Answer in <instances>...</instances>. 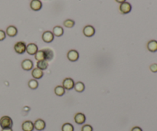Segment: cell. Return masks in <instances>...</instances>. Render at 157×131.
Segmentation results:
<instances>
[{"label": "cell", "mask_w": 157, "mask_h": 131, "mask_svg": "<svg viewBox=\"0 0 157 131\" xmlns=\"http://www.w3.org/2000/svg\"><path fill=\"white\" fill-rule=\"evenodd\" d=\"M45 127H46V124L41 119H38L34 123V127L35 130H37L39 131H42L43 130H44Z\"/></svg>", "instance_id": "9c48e42d"}, {"label": "cell", "mask_w": 157, "mask_h": 131, "mask_svg": "<svg viewBox=\"0 0 157 131\" xmlns=\"http://www.w3.org/2000/svg\"><path fill=\"white\" fill-rule=\"evenodd\" d=\"M39 51L37 44L34 43H29L28 45H26V52L30 55H35V53Z\"/></svg>", "instance_id": "8992f818"}, {"label": "cell", "mask_w": 157, "mask_h": 131, "mask_svg": "<svg viewBox=\"0 0 157 131\" xmlns=\"http://www.w3.org/2000/svg\"><path fill=\"white\" fill-rule=\"evenodd\" d=\"M30 7L33 11H39L42 8V3L40 0H31Z\"/></svg>", "instance_id": "ba28073f"}, {"label": "cell", "mask_w": 157, "mask_h": 131, "mask_svg": "<svg viewBox=\"0 0 157 131\" xmlns=\"http://www.w3.org/2000/svg\"><path fill=\"white\" fill-rule=\"evenodd\" d=\"M83 34L86 37H92L95 34V28L92 25H86L83 29Z\"/></svg>", "instance_id": "5b68a950"}, {"label": "cell", "mask_w": 157, "mask_h": 131, "mask_svg": "<svg viewBox=\"0 0 157 131\" xmlns=\"http://www.w3.org/2000/svg\"><path fill=\"white\" fill-rule=\"evenodd\" d=\"M115 1H116V2H118V3H123V2H126V0H115Z\"/></svg>", "instance_id": "4dcf8cb0"}, {"label": "cell", "mask_w": 157, "mask_h": 131, "mask_svg": "<svg viewBox=\"0 0 157 131\" xmlns=\"http://www.w3.org/2000/svg\"><path fill=\"white\" fill-rule=\"evenodd\" d=\"M6 33L2 30H0V41H3L4 39H6Z\"/></svg>", "instance_id": "83f0119b"}, {"label": "cell", "mask_w": 157, "mask_h": 131, "mask_svg": "<svg viewBox=\"0 0 157 131\" xmlns=\"http://www.w3.org/2000/svg\"><path fill=\"white\" fill-rule=\"evenodd\" d=\"M131 131H142V130L140 127H134L132 128Z\"/></svg>", "instance_id": "f1b7e54d"}, {"label": "cell", "mask_w": 157, "mask_h": 131, "mask_svg": "<svg viewBox=\"0 0 157 131\" xmlns=\"http://www.w3.org/2000/svg\"><path fill=\"white\" fill-rule=\"evenodd\" d=\"M147 49L150 52H157V41L150 40L147 43Z\"/></svg>", "instance_id": "9a60e30c"}, {"label": "cell", "mask_w": 157, "mask_h": 131, "mask_svg": "<svg viewBox=\"0 0 157 131\" xmlns=\"http://www.w3.org/2000/svg\"><path fill=\"white\" fill-rule=\"evenodd\" d=\"M120 11L122 14H128L131 12L132 10V6L130 3L127 2H124L123 3L120 4Z\"/></svg>", "instance_id": "3957f363"}, {"label": "cell", "mask_w": 157, "mask_h": 131, "mask_svg": "<svg viewBox=\"0 0 157 131\" xmlns=\"http://www.w3.org/2000/svg\"><path fill=\"white\" fill-rule=\"evenodd\" d=\"M13 125V121L9 116H4L0 119V127L2 129L4 128H12Z\"/></svg>", "instance_id": "6da1fadb"}, {"label": "cell", "mask_w": 157, "mask_h": 131, "mask_svg": "<svg viewBox=\"0 0 157 131\" xmlns=\"http://www.w3.org/2000/svg\"><path fill=\"white\" fill-rule=\"evenodd\" d=\"M81 131H93V127L89 124H86L82 127Z\"/></svg>", "instance_id": "484cf974"}, {"label": "cell", "mask_w": 157, "mask_h": 131, "mask_svg": "<svg viewBox=\"0 0 157 131\" xmlns=\"http://www.w3.org/2000/svg\"><path fill=\"white\" fill-rule=\"evenodd\" d=\"M33 62L31 60L25 59L22 62V68L25 71H30L33 68Z\"/></svg>", "instance_id": "4fadbf2b"}, {"label": "cell", "mask_w": 157, "mask_h": 131, "mask_svg": "<svg viewBox=\"0 0 157 131\" xmlns=\"http://www.w3.org/2000/svg\"><path fill=\"white\" fill-rule=\"evenodd\" d=\"M22 128L23 131H33L34 129H35L34 123H32L31 120H26V121L23 122Z\"/></svg>", "instance_id": "8fae6325"}, {"label": "cell", "mask_w": 157, "mask_h": 131, "mask_svg": "<svg viewBox=\"0 0 157 131\" xmlns=\"http://www.w3.org/2000/svg\"><path fill=\"white\" fill-rule=\"evenodd\" d=\"M74 90H75L77 92H83L85 89V85L83 82H81V81H78L77 83L74 84Z\"/></svg>", "instance_id": "d6986e66"}, {"label": "cell", "mask_w": 157, "mask_h": 131, "mask_svg": "<svg viewBox=\"0 0 157 131\" xmlns=\"http://www.w3.org/2000/svg\"><path fill=\"white\" fill-rule=\"evenodd\" d=\"M54 36H56V37H61L62 36L63 34H64V29H63L62 27L61 26H55L54 27L53 31H52Z\"/></svg>", "instance_id": "e0dca14e"}, {"label": "cell", "mask_w": 157, "mask_h": 131, "mask_svg": "<svg viewBox=\"0 0 157 131\" xmlns=\"http://www.w3.org/2000/svg\"><path fill=\"white\" fill-rule=\"evenodd\" d=\"M55 93L57 96L61 97L65 94V89L63 87V86H57L55 88Z\"/></svg>", "instance_id": "7402d4cb"}, {"label": "cell", "mask_w": 157, "mask_h": 131, "mask_svg": "<svg viewBox=\"0 0 157 131\" xmlns=\"http://www.w3.org/2000/svg\"><path fill=\"white\" fill-rule=\"evenodd\" d=\"M35 58L38 61L45 60V55H44V50L38 51V52H36L35 55Z\"/></svg>", "instance_id": "44dd1931"}, {"label": "cell", "mask_w": 157, "mask_h": 131, "mask_svg": "<svg viewBox=\"0 0 157 131\" xmlns=\"http://www.w3.org/2000/svg\"><path fill=\"white\" fill-rule=\"evenodd\" d=\"M31 75L34 78V79H40L43 77L44 75V73H43V71L41 70V69L38 68H35L32 70V72H31Z\"/></svg>", "instance_id": "2e32d148"}, {"label": "cell", "mask_w": 157, "mask_h": 131, "mask_svg": "<svg viewBox=\"0 0 157 131\" xmlns=\"http://www.w3.org/2000/svg\"><path fill=\"white\" fill-rule=\"evenodd\" d=\"M67 57L69 61L74 62V61H78L79 58V53L76 50H70L67 54Z\"/></svg>", "instance_id": "52a82bcc"}, {"label": "cell", "mask_w": 157, "mask_h": 131, "mask_svg": "<svg viewBox=\"0 0 157 131\" xmlns=\"http://www.w3.org/2000/svg\"><path fill=\"white\" fill-rule=\"evenodd\" d=\"M14 49L15 52L17 54L22 55V54L25 53L26 52V44L24 41H19L15 44L14 46Z\"/></svg>", "instance_id": "7a4b0ae2"}, {"label": "cell", "mask_w": 157, "mask_h": 131, "mask_svg": "<svg viewBox=\"0 0 157 131\" xmlns=\"http://www.w3.org/2000/svg\"><path fill=\"white\" fill-rule=\"evenodd\" d=\"M6 33L9 37H15V36L17 35V34H18V29H17V28L15 27V26L10 25L6 28Z\"/></svg>", "instance_id": "5bb4252c"}, {"label": "cell", "mask_w": 157, "mask_h": 131, "mask_svg": "<svg viewBox=\"0 0 157 131\" xmlns=\"http://www.w3.org/2000/svg\"><path fill=\"white\" fill-rule=\"evenodd\" d=\"M44 55H45V60L46 61H51L54 57V52L50 48H44Z\"/></svg>", "instance_id": "ac0fdd59"}, {"label": "cell", "mask_w": 157, "mask_h": 131, "mask_svg": "<svg viewBox=\"0 0 157 131\" xmlns=\"http://www.w3.org/2000/svg\"><path fill=\"white\" fill-rule=\"evenodd\" d=\"M28 87H30L32 90H35V89L38 88L39 87V82L35 79H31L28 81Z\"/></svg>", "instance_id": "cb8c5ba5"}, {"label": "cell", "mask_w": 157, "mask_h": 131, "mask_svg": "<svg viewBox=\"0 0 157 131\" xmlns=\"http://www.w3.org/2000/svg\"><path fill=\"white\" fill-rule=\"evenodd\" d=\"M48 62L46 60H43V61H39L37 63V68L41 70L44 71L46 70L48 68Z\"/></svg>", "instance_id": "ffe728a7"}, {"label": "cell", "mask_w": 157, "mask_h": 131, "mask_svg": "<svg viewBox=\"0 0 157 131\" xmlns=\"http://www.w3.org/2000/svg\"><path fill=\"white\" fill-rule=\"evenodd\" d=\"M74 121L77 124H83L85 121H86V116L82 113H78L76 114L74 116Z\"/></svg>", "instance_id": "7c38bea8"}, {"label": "cell", "mask_w": 157, "mask_h": 131, "mask_svg": "<svg viewBox=\"0 0 157 131\" xmlns=\"http://www.w3.org/2000/svg\"><path fill=\"white\" fill-rule=\"evenodd\" d=\"M74 80L72 79V78H65L64 81H63V84H62V86L65 89H66V90H71L72 88H74Z\"/></svg>", "instance_id": "277c9868"}, {"label": "cell", "mask_w": 157, "mask_h": 131, "mask_svg": "<svg viewBox=\"0 0 157 131\" xmlns=\"http://www.w3.org/2000/svg\"><path fill=\"white\" fill-rule=\"evenodd\" d=\"M74 25H75V22L72 19H67L64 22V25L67 28H72L74 26Z\"/></svg>", "instance_id": "d4e9b609"}, {"label": "cell", "mask_w": 157, "mask_h": 131, "mask_svg": "<svg viewBox=\"0 0 157 131\" xmlns=\"http://www.w3.org/2000/svg\"><path fill=\"white\" fill-rule=\"evenodd\" d=\"M61 130L62 131H74V126H73L71 124L66 123V124H63L62 127H61Z\"/></svg>", "instance_id": "603a6c76"}, {"label": "cell", "mask_w": 157, "mask_h": 131, "mask_svg": "<svg viewBox=\"0 0 157 131\" xmlns=\"http://www.w3.org/2000/svg\"><path fill=\"white\" fill-rule=\"evenodd\" d=\"M2 131H13L12 128H4L2 129Z\"/></svg>", "instance_id": "f546056e"}, {"label": "cell", "mask_w": 157, "mask_h": 131, "mask_svg": "<svg viewBox=\"0 0 157 131\" xmlns=\"http://www.w3.org/2000/svg\"><path fill=\"white\" fill-rule=\"evenodd\" d=\"M42 40L45 43H51L54 40V35L52 31H46L42 34Z\"/></svg>", "instance_id": "30bf717a"}, {"label": "cell", "mask_w": 157, "mask_h": 131, "mask_svg": "<svg viewBox=\"0 0 157 131\" xmlns=\"http://www.w3.org/2000/svg\"><path fill=\"white\" fill-rule=\"evenodd\" d=\"M150 70L153 73H157V64H156V63L152 64L150 66Z\"/></svg>", "instance_id": "4316f807"}]
</instances>
